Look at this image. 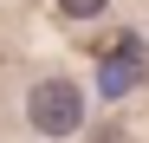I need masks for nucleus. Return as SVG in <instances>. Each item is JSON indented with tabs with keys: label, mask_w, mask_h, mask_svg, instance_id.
Returning <instances> with one entry per match:
<instances>
[{
	"label": "nucleus",
	"mask_w": 149,
	"mask_h": 143,
	"mask_svg": "<svg viewBox=\"0 0 149 143\" xmlns=\"http://www.w3.org/2000/svg\"><path fill=\"white\" fill-rule=\"evenodd\" d=\"M58 7H65L71 20H91V13H104V0H58Z\"/></svg>",
	"instance_id": "3"
},
{
	"label": "nucleus",
	"mask_w": 149,
	"mask_h": 143,
	"mask_svg": "<svg viewBox=\"0 0 149 143\" xmlns=\"http://www.w3.org/2000/svg\"><path fill=\"white\" fill-rule=\"evenodd\" d=\"M26 111H33V130H45V137H71V130L84 124V98H78V85H71V78H45V85H33Z\"/></svg>",
	"instance_id": "1"
},
{
	"label": "nucleus",
	"mask_w": 149,
	"mask_h": 143,
	"mask_svg": "<svg viewBox=\"0 0 149 143\" xmlns=\"http://www.w3.org/2000/svg\"><path fill=\"white\" fill-rule=\"evenodd\" d=\"M149 78V52H143V39H117L104 65H97V85H104V98H123V91H136Z\"/></svg>",
	"instance_id": "2"
}]
</instances>
